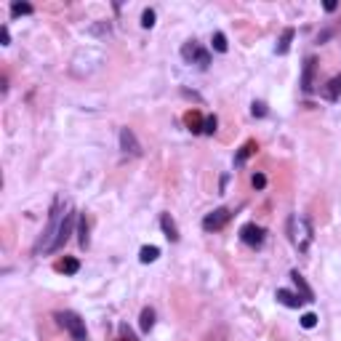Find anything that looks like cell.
I'll return each instance as SVG.
<instances>
[{
  "label": "cell",
  "mask_w": 341,
  "mask_h": 341,
  "mask_svg": "<svg viewBox=\"0 0 341 341\" xmlns=\"http://www.w3.org/2000/svg\"><path fill=\"white\" fill-rule=\"evenodd\" d=\"M288 234H291V243L304 253L312 243V224L304 216H291L288 219Z\"/></svg>",
  "instance_id": "cell-1"
},
{
  "label": "cell",
  "mask_w": 341,
  "mask_h": 341,
  "mask_svg": "<svg viewBox=\"0 0 341 341\" xmlns=\"http://www.w3.org/2000/svg\"><path fill=\"white\" fill-rule=\"evenodd\" d=\"M62 200H56L54 203V208H51V221H48V227H45V234H43V240L35 245V251H43V253H48L51 251V245H54V240H56V234H59V227H62V219H64V214L62 211Z\"/></svg>",
  "instance_id": "cell-2"
},
{
  "label": "cell",
  "mask_w": 341,
  "mask_h": 341,
  "mask_svg": "<svg viewBox=\"0 0 341 341\" xmlns=\"http://www.w3.org/2000/svg\"><path fill=\"white\" fill-rule=\"evenodd\" d=\"M56 320L67 328V333L72 336L75 341H88V333H86V323L80 320V314L75 312H59Z\"/></svg>",
  "instance_id": "cell-3"
},
{
  "label": "cell",
  "mask_w": 341,
  "mask_h": 341,
  "mask_svg": "<svg viewBox=\"0 0 341 341\" xmlns=\"http://www.w3.org/2000/svg\"><path fill=\"white\" fill-rule=\"evenodd\" d=\"M72 224H75V211H67L64 219H62V227H59V234H56V240H54V245H51L48 253L59 251V248H62V245L69 240V234H72Z\"/></svg>",
  "instance_id": "cell-4"
},
{
  "label": "cell",
  "mask_w": 341,
  "mask_h": 341,
  "mask_svg": "<svg viewBox=\"0 0 341 341\" xmlns=\"http://www.w3.org/2000/svg\"><path fill=\"white\" fill-rule=\"evenodd\" d=\"M181 56H184V62H197L200 67H208V62H211L208 51H203V48H200V45H197L195 40L184 43V48H181Z\"/></svg>",
  "instance_id": "cell-5"
},
{
  "label": "cell",
  "mask_w": 341,
  "mask_h": 341,
  "mask_svg": "<svg viewBox=\"0 0 341 341\" xmlns=\"http://www.w3.org/2000/svg\"><path fill=\"white\" fill-rule=\"evenodd\" d=\"M229 216H232V214H229L227 208H216L214 214H208V216L203 219V229H205V232H216V229H221V227L227 224Z\"/></svg>",
  "instance_id": "cell-6"
},
{
  "label": "cell",
  "mask_w": 341,
  "mask_h": 341,
  "mask_svg": "<svg viewBox=\"0 0 341 341\" xmlns=\"http://www.w3.org/2000/svg\"><path fill=\"white\" fill-rule=\"evenodd\" d=\"M240 238H243L245 245H251V248H258V245L264 243V229H261V227H256L253 221H248V224H243Z\"/></svg>",
  "instance_id": "cell-7"
},
{
  "label": "cell",
  "mask_w": 341,
  "mask_h": 341,
  "mask_svg": "<svg viewBox=\"0 0 341 341\" xmlns=\"http://www.w3.org/2000/svg\"><path fill=\"white\" fill-rule=\"evenodd\" d=\"M120 147L128 155H142V144L136 142V134L131 128H120Z\"/></svg>",
  "instance_id": "cell-8"
},
{
  "label": "cell",
  "mask_w": 341,
  "mask_h": 341,
  "mask_svg": "<svg viewBox=\"0 0 341 341\" xmlns=\"http://www.w3.org/2000/svg\"><path fill=\"white\" fill-rule=\"evenodd\" d=\"M314 59H307V64H304V75H301V88L304 93H309L314 88Z\"/></svg>",
  "instance_id": "cell-9"
},
{
  "label": "cell",
  "mask_w": 341,
  "mask_h": 341,
  "mask_svg": "<svg viewBox=\"0 0 341 341\" xmlns=\"http://www.w3.org/2000/svg\"><path fill=\"white\" fill-rule=\"evenodd\" d=\"M277 301H280V304H285V307H291V309H299L301 304H304L301 296H296V293H291V291H285V288H280V291H277Z\"/></svg>",
  "instance_id": "cell-10"
},
{
  "label": "cell",
  "mask_w": 341,
  "mask_h": 341,
  "mask_svg": "<svg viewBox=\"0 0 341 341\" xmlns=\"http://www.w3.org/2000/svg\"><path fill=\"white\" fill-rule=\"evenodd\" d=\"M291 280H293V285H296V288L301 291V299H304V301H314V293H312V288L307 285V280H304V275H299V272H291Z\"/></svg>",
  "instance_id": "cell-11"
},
{
  "label": "cell",
  "mask_w": 341,
  "mask_h": 341,
  "mask_svg": "<svg viewBox=\"0 0 341 341\" xmlns=\"http://www.w3.org/2000/svg\"><path fill=\"white\" fill-rule=\"evenodd\" d=\"M160 227H163V232H166V238H168L171 243L179 240V229H176V221L171 219V214H163V216H160Z\"/></svg>",
  "instance_id": "cell-12"
},
{
  "label": "cell",
  "mask_w": 341,
  "mask_h": 341,
  "mask_svg": "<svg viewBox=\"0 0 341 341\" xmlns=\"http://www.w3.org/2000/svg\"><path fill=\"white\" fill-rule=\"evenodd\" d=\"M152 325H155V309H152V307H144L142 314H139V328H142L144 333H149Z\"/></svg>",
  "instance_id": "cell-13"
},
{
  "label": "cell",
  "mask_w": 341,
  "mask_h": 341,
  "mask_svg": "<svg viewBox=\"0 0 341 341\" xmlns=\"http://www.w3.org/2000/svg\"><path fill=\"white\" fill-rule=\"evenodd\" d=\"M338 93H341V75H336L331 83L325 86V91H323V96L328 99V101H336L338 99Z\"/></svg>",
  "instance_id": "cell-14"
},
{
  "label": "cell",
  "mask_w": 341,
  "mask_h": 341,
  "mask_svg": "<svg viewBox=\"0 0 341 341\" xmlns=\"http://www.w3.org/2000/svg\"><path fill=\"white\" fill-rule=\"evenodd\" d=\"M291 40H293V27H285V30H283V35H280V40H277V54H280V56L288 54Z\"/></svg>",
  "instance_id": "cell-15"
},
{
  "label": "cell",
  "mask_w": 341,
  "mask_h": 341,
  "mask_svg": "<svg viewBox=\"0 0 341 341\" xmlns=\"http://www.w3.org/2000/svg\"><path fill=\"white\" fill-rule=\"evenodd\" d=\"M158 256H160V248H155V245H144V248L139 251V261H142V264H152Z\"/></svg>",
  "instance_id": "cell-16"
},
{
  "label": "cell",
  "mask_w": 341,
  "mask_h": 341,
  "mask_svg": "<svg viewBox=\"0 0 341 341\" xmlns=\"http://www.w3.org/2000/svg\"><path fill=\"white\" fill-rule=\"evenodd\" d=\"M77 234H80V245L83 248H88V243H91V238H88V219L86 216H80V221H77Z\"/></svg>",
  "instance_id": "cell-17"
},
{
  "label": "cell",
  "mask_w": 341,
  "mask_h": 341,
  "mask_svg": "<svg viewBox=\"0 0 341 341\" xmlns=\"http://www.w3.org/2000/svg\"><path fill=\"white\" fill-rule=\"evenodd\" d=\"M59 269H62V272L64 275H77V269H80V261H77V258H64V261L62 264H59Z\"/></svg>",
  "instance_id": "cell-18"
},
{
  "label": "cell",
  "mask_w": 341,
  "mask_h": 341,
  "mask_svg": "<svg viewBox=\"0 0 341 341\" xmlns=\"http://www.w3.org/2000/svg\"><path fill=\"white\" fill-rule=\"evenodd\" d=\"M258 147H256V142H248V144H245L243 149H240V155L238 158H234V163H245V160H248L251 155H253V152H256Z\"/></svg>",
  "instance_id": "cell-19"
},
{
  "label": "cell",
  "mask_w": 341,
  "mask_h": 341,
  "mask_svg": "<svg viewBox=\"0 0 341 341\" xmlns=\"http://www.w3.org/2000/svg\"><path fill=\"white\" fill-rule=\"evenodd\" d=\"M11 14L14 16H27V14H32V6L30 3H11Z\"/></svg>",
  "instance_id": "cell-20"
},
{
  "label": "cell",
  "mask_w": 341,
  "mask_h": 341,
  "mask_svg": "<svg viewBox=\"0 0 341 341\" xmlns=\"http://www.w3.org/2000/svg\"><path fill=\"white\" fill-rule=\"evenodd\" d=\"M184 120H187V125H190V131H200V112H187V117H184Z\"/></svg>",
  "instance_id": "cell-21"
},
{
  "label": "cell",
  "mask_w": 341,
  "mask_h": 341,
  "mask_svg": "<svg viewBox=\"0 0 341 341\" xmlns=\"http://www.w3.org/2000/svg\"><path fill=\"white\" fill-rule=\"evenodd\" d=\"M211 43H214V51H219V54H224V51H227V38H224L221 32H216Z\"/></svg>",
  "instance_id": "cell-22"
},
{
  "label": "cell",
  "mask_w": 341,
  "mask_h": 341,
  "mask_svg": "<svg viewBox=\"0 0 341 341\" xmlns=\"http://www.w3.org/2000/svg\"><path fill=\"white\" fill-rule=\"evenodd\" d=\"M314 325H317V314H314V312L301 314V328H307V331H312Z\"/></svg>",
  "instance_id": "cell-23"
},
{
  "label": "cell",
  "mask_w": 341,
  "mask_h": 341,
  "mask_svg": "<svg viewBox=\"0 0 341 341\" xmlns=\"http://www.w3.org/2000/svg\"><path fill=\"white\" fill-rule=\"evenodd\" d=\"M142 27H144V30L155 27V11H152V8H147L144 14H142Z\"/></svg>",
  "instance_id": "cell-24"
},
{
  "label": "cell",
  "mask_w": 341,
  "mask_h": 341,
  "mask_svg": "<svg viewBox=\"0 0 341 341\" xmlns=\"http://www.w3.org/2000/svg\"><path fill=\"white\" fill-rule=\"evenodd\" d=\"M251 184L256 187V190H264V187H267V176L264 173H253L251 176Z\"/></svg>",
  "instance_id": "cell-25"
},
{
  "label": "cell",
  "mask_w": 341,
  "mask_h": 341,
  "mask_svg": "<svg viewBox=\"0 0 341 341\" xmlns=\"http://www.w3.org/2000/svg\"><path fill=\"white\" fill-rule=\"evenodd\" d=\"M216 125H219V123H216V117L211 115V117H205V123H203V131H205V134H216Z\"/></svg>",
  "instance_id": "cell-26"
},
{
  "label": "cell",
  "mask_w": 341,
  "mask_h": 341,
  "mask_svg": "<svg viewBox=\"0 0 341 341\" xmlns=\"http://www.w3.org/2000/svg\"><path fill=\"white\" fill-rule=\"evenodd\" d=\"M251 112H253V117H264L267 115V107H264L261 101H253L251 104Z\"/></svg>",
  "instance_id": "cell-27"
},
{
  "label": "cell",
  "mask_w": 341,
  "mask_h": 341,
  "mask_svg": "<svg viewBox=\"0 0 341 341\" xmlns=\"http://www.w3.org/2000/svg\"><path fill=\"white\" fill-rule=\"evenodd\" d=\"M120 341H136L134 331H131L128 325H120Z\"/></svg>",
  "instance_id": "cell-28"
},
{
  "label": "cell",
  "mask_w": 341,
  "mask_h": 341,
  "mask_svg": "<svg viewBox=\"0 0 341 341\" xmlns=\"http://www.w3.org/2000/svg\"><path fill=\"white\" fill-rule=\"evenodd\" d=\"M0 40H3V45L11 43V32H8V27H0Z\"/></svg>",
  "instance_id": "cell-29"
},
{
  "label": "cell",
  "mask_w": 341,
  "mask_h": 341,
  "mask_svg": "<svg viewBox=\"0 0 341 341\" xmlns=\"http://www.w3.org/2000/svg\"><path fill=\"white\" fill-rule=\"evenodd\" d=\"M336 8H338L336 0H328V3H325V11H336Z\"/></svg>",
  "instance_id": "cell-30"
}]
</instances>
